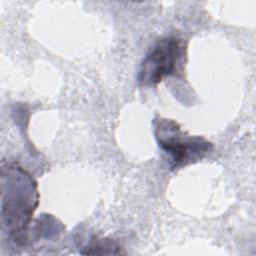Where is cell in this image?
I'll use <instances>...</instances> for the list:
<instances>
[{
	"label": "cell",
	"mask_w": 256,
	"mask_h": 256,
	"mask_svg": "<svg viewBox=\"0 0 256 256\" xmlns=\"http://www.w3.org/2000/svg\"><path fill=\"white\" fill-rule=\"evenodd\" d=\"M38 186L32 175L15 163L1 166V216L12 242L25 245L32 216L39 204Z\"/></svg>",
	"instance_id": "1"
},
{
	"label": "cell",
	"mask_w": 256,
	"mask_h": 256,
	"mask_svg": "<svg viewBox=\"0 0 256 256\" xmlns=\"http://www.w3.org/2000/svg\"><path fill=\"white\" fill-rule=\"evenodd\" d=\"M153 129L159 148L167 157L171 170L179 169L203 159L213 150V144L201 136L183 131L172 119L156 117Z\"/></svg>",
	"instance_id": "2"
},
{
	"label": "cell",
	"mask_w": 256,
	"mask_h": 256,
	"mask_svg": "<svg viewBox=\"0 0 256 256\" xmlns=\"http://www.w3.org/2000/svg\"><path fill=\"white\" fill-rule=\"evenodd\" d=\"M181 39L167 36L160 39L144 57L137 75L139 85L154 87L165 77L175 75L184 56Z\"/></svg>",
	"instance_id": "3"
},
{
	"label": "cell",
	"mask_w": 256,
	"mask_h": 256,
	"mask_svg": "<svg viewBox=\"0 0 256 256\" xmlns=\"http://www.w3.org/2000/svg\"><path fill=\"white\" fill-rule=\"evenodd\" d=\"M84 255H106V254H122L124 253L115 241L108 238L92 237L87 245L80 252Z\"/></svg>",
	"instance_id": "4"
}]
</instances>
